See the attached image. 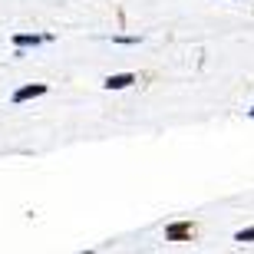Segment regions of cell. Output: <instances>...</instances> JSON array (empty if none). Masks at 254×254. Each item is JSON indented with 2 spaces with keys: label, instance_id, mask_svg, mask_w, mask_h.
Wrapping results in <instances>:
<instances>
[{
  "label": "cell",
  "instance_id": "2",
  "mask_svg": "<svg viewBox=\"0 0 254 254\" xmlns=\"http://www.w3.org/2000/svg\"><path fill=\"white\" fill-rule=\"evenodd\" d=\"M47 93H50L47 83H30V86H20V89L10 96V99L20 106V103H27V99H37V96H47Z\"/></svg>",
  "mask_w": 254,
  "mask_h": 254
},
{
  "label": "cell",
  "instance_id": "5",
  "mask_svg": "<svg viewBox=\"0 0 254 254\" xmlns=\"http://www.w3.org/2000/svg\"><path fill=\"white\" fill-rule=\"evenodd\" d=\"M235 241H238V245H251V241H254V228H245V231H238Z\"/></svg>",
  "mask_w": 254,
  "mask_h": 254
},
{
  "label": "cell",
  "instance_id": "4",
  "mask_svg": "<svg viewBox=\"0 0 254 254\" xmlns=\"http://www.w3.org/2000/svg\"><path fill=\"white\" fill-rule=\"evenodd\" d=\"M132 83H139L135 79V73H113V76H106V89H129Z\"/></svg>",
  "mask_w": 254,
  "mask_h": 254
},
{
  "label": "cell",
  "instance_id": "6",
  "mask_svg": "<svg viewBox=\"0 0 254 254\" xmlns=\"http://www.w3.org/2000/svg\"><path fill=\"white\" fill-rule=\"evenodd\" d=\"M116 43H126V47H129V43H139V37H113Z\"/></svg>",
  "mask_w": 254,
  "mask_h": 254
},
{
  "label": "cell",
  "instance_id": "7",
  "mask_svg": "<svg viewBox=\"0 0 254 254\" xmlns=\"http://www.w3.org/2000/svg\"><path fill=\"white\" fill-rule=\"evenodd\" d=\"M248 119H254V106H251V109H248Z\"/></svg>",
  "mask_w": 254,
  "mask_h": 254
},
{
  "label": "cell",
  "instance_id": "1",
  "mask_svg": "<svg viewBox=\"0 0 254 254\" xmlns=\"http://www.w3.org/2000/svg\"><path fill=\"white\" fill-rule=\"evenodd\" d=\"M195 235H198L195 221H172V225H165V241H175V245L195 241Z\"/></svg>",
  "mask_w": 254,
  "mask_h": 254
},
{
  "label": "cell",
  "instance_id": "3",
  "mask_svg": "<svg viewBox=\"0 0 254 254\" xmlns=\"http://www.w3.org/2000/svg\"><path fill=\"white\" fill-rule=\"evenodd\" d=\"M53 33H13V47H40V43H50Z\"/></svg>",
  "mask_w": 254,
  "mask_h": 254
}]
</instances>
